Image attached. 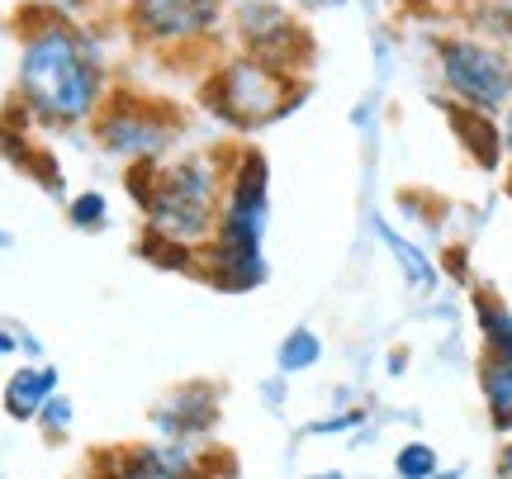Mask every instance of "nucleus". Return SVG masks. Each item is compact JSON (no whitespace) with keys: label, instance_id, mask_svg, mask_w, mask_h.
<instances>
[{"label":"nucleus","instance_id":"f03ea898","mask_svg":"<svg viewBox=\"0 0 512 479\" xmlns=\"http://www.w3.org/2000/svg\"><path fill=\"white\" fill-rule=\"evenodd\" d=\"M223 166L214 152H190L181 162H133L128 190L143 204L147 238L171 242V247H195L209 242L219 228L223 209Z\"/></svg>","mask_w":512,"mask_h":479},{"label":"nucleus","instance_id":"aec40b11","mask_svg":"<svg viewBox=\"0 0 512 479\" xmlns=\"http://www.w3.org/2000/svg\"><path fill=\"white\" fill-rule=\"evenodd\" d=\"M361 413H347V418H328V423H313V432H342V427H356Z\"/></svg>","mask_w":512,"mask_h":479},{"label":"nucleus","instance_id":"ddd939ff","mask_svg":"<svg viewBox=\"0 0 512 479\" xmlns=\"http://www.w3.org/2000/svg\"><path fill=\"white\" fill-rule=\"evenodd\" d=\"M375 233H380V242L394 252V261H399V271H403V280L413 285V290H437V266L422 257V247L418 242H408L403 233H394L389 223H375Z\"/></svg>","mask_w":512,"mask_h":479},{"label":"nucleus","instance_id":"4468645a","mask_svg":"<svg viewBox=\"0 0 512 479\" xmlns=\"http://www.w3.org/2000/svg\"><path fill=\"white\" fill-rule=\"evenodd\" d=\"M475 314H479V328H484V347H489V356L512 361V314L498 304L494 295H479Z\"/></svg>","mask_w":512,"mask_h":479},{"label":"nucleus","instance_id":"6ab92c4d","mask_svg":"<svg viewBox=\"0 0 512 479\" xmlns=\"http://www.w3.org/2000/svg\"><path fill=\"white\" fill-rule=\"evenodd\" d=\"M34 423H43V432H48V437H62V432L72 427V399L53 394V399L43 404V413H38Z\"/></svg>","mask_w":512,"mask_h":479},{"label":"nucleus","instance_id":"f8f14e48","mask_svg":"<svg viewBox=\"0 0 512 479\" xmlns=\"http://www.w3.org/2000/svg\"><path fill=\"white\" fill-rule=\"evenodd\" d=\"M498 114L470 110V105H451V129L465 138V152L475 157L484 171H494L503 162V129L494 124Z\"/></svg>","mask_w":512,"mask_h":479},{"label":"nucleus","instance_id":"0eeeda50","mask_svg":"<svg viewBox=\"0 0 512 479\" xmlns=\"http://www.w3.org/2000/svg\"><path fill=\"white\" fill-rule=\"evenodd\" d=\"M128 29L157 53L195 48L223 29V0H128Z\"/></svg>","mask_w":512,"mask_h":479},{"label":"nucleus","instance_id":"a211bd4d","mask_svg":"<svg viewBox=\"0 0 512 479\" xmlns=\"http://www.w3.org/2000/svg\"><path fill=\"white\" fill-rule=\"evenodd\" d=\"M394 470H399V479H432L437 475V451L427 442H408L394 456Z\"/></svg>","mask_w":512,"mask_h":479},{"label":"nucleus","instance_id":"dca6fc26","mask_svg":"<svg viewBox=\"0 0 512 479\" xmlns=\"http://www.w3.org/2000/svg\"><path fill=\"white\" fill-rule=\"evenodd\" d=\"M318 356H323V342H318V332H309V328H294L290 337L280 342V351H275V361H280L285 375H299V370L318 366Z\"/></svg>","mask_w":512,"mask_h":479},{"label":"nucleus","instance_id":"5701e85b","mask_svg":"<svg viewBox=\"0 0 512 479\" xmlns=\"http://www.w3.org/2000/svg\"><path fill=\"white\" fill-rule=\"evenodd\" d=\"M48 5H53V10H67V15H76V10H86L91 0H48Z\"/></svg>","mask_w":512,"mask_h":479},{"label":"nucleus","instance_id":"bb28decb","mask_svg":"<svg viewBox=\"0 0 512 479\" xmlns=\"http://www.w3.org/2000/svg\"><path fill=\"white\" fill-rule=\"evenodd\" d=\"M313 479H342V475H313Z\"/></svg>","mask_w":512,"mask_h":479},{"label":"nucleus","instance_id":"1a4fd4ad","mask_svg":"<svg viewBox=\"0 0 512 479\" xmlns=\"http://www.w3.org/2000/svg\"><path fill=\"white\" fill-rule=\"evenodd\" d=\"M200 470V451L176 437L157 446H128L110 461H100V479H200Z\"/></svg>","mask_w":512,"mask_h":479},{"label":"nucleus","instance_id":"2eb2a0df","mask_svg":"<svg viewBox=\"0 0 512 479\" xmlns=\"http://www.w3.org/2000/svg\"><path fill=\"white\" fill-rule=\"evenodd\" d=\"M484 399H489L494 423L512 427V361H503V356L484 361Z\"/></svg>","mask_w":512,"mask_h":479},{"label":"nucleus","instance_id":"20e7f679","mask_svg":"<svg viewBox=\"0 0 512 479\" xmlns=\"http://www.w3.org/2000/svg\"><path fill=\"white\" fill-rule=\"evenodd\" d=\"M299 81L294 72L275 67V62H261L252 53H238L228 57L223 67H214V76L204 81V105L214 119H223L228 129L238 133H252V129H266L275 119L299 105Z\"/></svg>","mask_w":512,"mask_h":479},{"label":"nucleus","instance_id":"b1692460","mask_svg":"<svg viewBox=\"0 0 512 479\" xmlns=\"http://www.w3.org/2000/svg\"><path fill=\"white\" fill-rule=\"evenodd\" d=\"M498 479H512V446H503V456H498Z\"/></svg>","mask_w":512,"mask_h":479},{"label":"nucleus","instance_id":"f257e3e1","mask_svg":"<svg viewBox=\"0 0 512 479\" xmlns=\"http://www.w3.org/2000/svg\"><path fill=\"white\" fill-rule=\"evenodd\" d=\"M110 67L100 38L67 10H48L19 48V100L43 129H81L105 110Z\"/></svg>","mask_w":512,"mask_h":479},{"label":"nucleus","instance_id":"a878e982","mask_svg":"<svg viewBox=\"0 0 512 479\" xmlns=\"http://www.w3.org/2000/svg\"><path fill=\"white\" fill-rule=\"evenodd\" d=\"M0 247H10V233H5V228H0Z\"/></svg>","mask_w":512,"mask_h":479},{"label":"nucleus","instance_id":"f3484780","mask_svg":"<svg viewBox=\"0 0 512 479\" xmlns=\"http://www.w3.org/2000/svg\"><path fill=\"white\" fill-rule=\"evenodd\" d=\"M67 223L81 228V233H100V228H110V200L100 195V190H81L67 200Z\"/></svg>","mask_w":512,"mask_h":479},{"label":"nucleus","instance_id":"423d86ee","mask_svg":"<svg viewBox=\"0 0 512 479\" xmlns=\"http://www.w3.org/2000/svg\"><path fill=\"white\" fill-rule=\"evenodd\" d=\"M233 34H238L242 53L275 62L285 72H299L313 53L309 29L299 24L290 0H238L233 5Z\"/></svg>","mask_w":512,"mask_h":479},{"label":"nucleus","instance_id":"39448f33","mask_svg":"<svg viewBox=\"0 0 512 479\" xmlns=\"http://www.w3.org/2000/svg\"><path fill=\"white\" fill-rule=\"evenodd\" d=\"M437 76L456 105L503 114L512 105V57L489 38H437Z\"/></svg>","mask_w":512,"mask_h":479},{"label":"nucleus","instance_id":"6e6552de","mask_svg":"<svg viewBox=\"0 0 512 479\" xmlns=\"http://www.w3.org/2000/svg\"><path fill=\"white\" fill-rule=\"evenodd\" d=\"M95 138L100 148L114 152V157H128V162H162L171 138H176V124L157 114L147 100H114L95 114Z\"/></svg>","mask_w":512,"mask_h":479},{"label":"nucleus","instance_id":"393cba45","mask_svg":"<svg viewBox=\"0 0 512 479\" xmlns=\"http://www.w3.org/2000/svg\"><path fill=\"white\" fill-rule=\"evenodd\" d=\"M15 347H19L15 337H5V332H0V351H15Z\"/></svg>","mask_w":512,"mask_h":479},{"label":"nucleus","instance_id":"4be33fe9","mask_svg":"<svg viewBox=\"0 0 512 479\" xmlns=\"http://www.w3.org/2000/svg\"><path fill=\"white\" fill-rule=\"evenodd\" d=\"M290 5H299V10H342L347 0H290Z\"/></svg>","mask_w":512,"mask_h":479},{"label":"nucleus","instance_id":"412c9836","mask_svg":"<svg viewBox=\"0 0 512 479\" xmlns=\"http://www.w3.org/2000/svg\"><path fill=\"white\" fill-rule=\"evenodd\" d=\"M498 129H503V157H512V105L498 114Z\"/></svg>","mask_w":512,"mask_h":479},{"label":"nucleus","instance_id":"9d476101","mask_svg":"<svg viewBox=\"0 0 512 479\" xmlns=\"http://www.w3.org/2000/svg\"><path fill=\"white\" fill-rule=\"evenodd\" d=\"M152 423L162 427L166 437H176V442H195V437H204L209 427L219 423V399H214L209 385H185L181 394H171L157 408Z\"/></svg>","mask_w":512,"mask_h":479},{"label":"nucleus","instance_id":"7ed1b4c3","mask_svg":"<svg viewBox=\"0 0 512 479\" xmlns=\"http://www.w3.org/2000/svg\"><path fill=\"white\" fill-rule=\"evenodd\" d=\"M266 214H271V181H266V157L261 152H238V162L223 185L219 228L209 238L214 266L209 276L228 290H252L266 280L261 242H266Z\"/></svg>","mask_w":512,"mask_h":479},{"label":"nucleus","instance_id":"9b49d317","mask_svg":"<svg viewBox=\"0 0 512 479\" xmlns=\"http://www.w3.org/2000/svg\"><path fill=\"white\" fill-rule=\"evenodd\" d=\"M53 394H57L53 366H19L15 375L5 380V413H10L15 423H34Z\"/></svg>","mask_w":512,"mask_h":479}]
</instances>
